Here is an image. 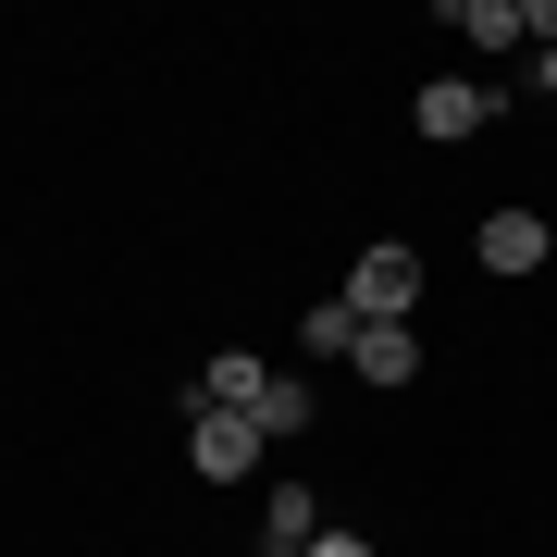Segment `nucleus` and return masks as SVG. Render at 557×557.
<instances>
[{"mask_svg":"<svg viewBox=\"0 0 557 557\" xmlns=\"http://www.w3.org/2000/svg\"><path fill=\"white\" fill-rule=\"evenodd\" d=\"M409 298H421V248L372 236V248H359V273H347V310H359V322H409Z\"/></svg>","mask_w":557,"mask_h":557,"instance_id":"nucleus-1","label":"nucleus"},{"mask_svg":"<svg viewBox=\"0 0 557 557\" xmlns=\"http://www.w3.org/2000/svg\"><path fill=\"white\" fill-rule=\"evenodd\" d=\"M186 458H199V483H248L260 471V421L248 409H199L186 421Z\"/></svg>","mask_w":557,"mask_h":557,"instance_id":"nucleus-2","label":"nucleus"},{"mask_svg":"<svg viewBox=\"0 0 557 557\" xmlns=\"http://www.w3.org/2000/svg\"><path fill=\"white\" fill-rule=\"evenodd\" d=\"M545 211H483V273H545Z\"/></svg>","mask_w":557,"mask_h":557,"instance_id":"nucleus-3","label":"nucleus"},{"mask_svg":"<svg viewBox=\"0 0 557 557\" xmlns=\"http://www.w3.org/2000/svg\"><path fill=\"white\" fill-rule=\"evenodd\" d=\"M322 545V496L310 483H273V508H260V557H310Z\"/></svg>","mask_w":557,"mask_h":557,"instance_id":"nucleus-4","label":"nucleus"},{"mask_svg":"<svg viewBox=\"0 0 557 557\" xmlns=\"http://www.w3.org/2000/svg\"><path fill=\"white\" fill-rule=\"evenodd\" d=\"M483 124H496V100H483V87H458V75H446V87H421V137H446V149H458V137H483Z\"/></svg>","mask_w":557,"mask_h":557,"instance_id":"nucleus-5","label":"nucleus"},{"mask_svg":"<svg viewBox=\"0 0 557 557\" xmlns=\"http://www.w3.org/2000/svg\"><path fill=\"white\" fill-rule=\"evenodd\" d=\"M359 384H421V335L409 322H359Z\"/></svg>","mask_w":557,"mask_h":557,"instance_id":"nucleus-6","label":"nucleus"},{"mask_svg":"<svg viewBox=\"0 0 557 557\" xmlns=\"http://www.w3.org/2000/svg\"><path fill=\"white\" fill-rule=\"evenodd\" d=\"M458 38L471 50H520L533 38V0H458Z\"/></svg>","mask_w":557,"mask_h":557,"instance_id":"nucleus-7","label":"nucleus"},{"mask_svg":"<svg viewBox=\"0 0 557 557\" xmlns=\"http://www.w3.org/2000/svg\"><path fill=\"white\" fill-rule=\"evenodd\" d=\"M260 384H273V372H260L248 347H223L211 372H199V409H260Z\"/></svg>","mask_w":557,"mask_h":557,"instance_id":"nucleus-8","label":"nucleus"},{"mask_svg":"<svg viewBox=\"0 0 557 557\" xmlns=\"http://www.w3.org/2000/svg\"><path fill=\"white\" fill-rule=\"evenodd\" d=\"M248 421H260V446H273V434H310V384H298V372H273Z\"/></svg>","mask_w":557,"mask_h":557,"instance_id":"nucleus-9","label":"nucleus"},{"mask_svg":"<svg viewBox=\"0 0 557 557\" xmlns=\"http://www.w3.org/2000/svg\"><path fill=\"white\" fill-rule=\"evenodd\" d=\"M298 347H310V359H359V310H347V298H322V310L298 322Z\"/></svg>","mask_w":557,"mask_h":557,"instance_id":"nucleus-10","label":"nucleus"},{"mask_svg":"<svg viewBox=\"0 0 557 557\" xmlns=\"http://www.w3.org/2000/svg\"><path fill=\"white\" fill-rule=\"evenodd\" d=\"M310 557H372V545H359V533H322V545H310Z\"/></svg>","mask_w":557,"mask_h":557,"instance_id":"nucleus-11","label":"nucleus"},{"mask_svg":"<svg viewBox=\"0 0 557 557\" xmlns=\"http://www.w3.org/2000/svg\"><path fill=\"white\" fill-rule=\"evenodd\" d=\"M533 38H557V0H533Z\"/></svg>","mask_w":557,"mask_h":557,"instance_id":"nucleus-12","label":"nucleus"},{"mask_svg":"<svg viewBox=\"0 0 557 557\" xmlns=\"http://www.w3.org/2000/svg\"><path fill=\"white\" fill-rule=\"evenodd\" d=\"M545 100H557V38H545Z\"/></svg>","mask_w":557,"mask_h":557,"instance_id":"nucleus-13","label":"nucleus"},{"mask_svg":"<svg viewBox=\"0 0 557 557\" xmlns=\"http://www.w3.org/2000/svg\"><path fill=\"white\" fill-rule=\"evenodd\" d=\"M545 260H557V236H545Z\"/></svg>","mask_w":557,"mask_h":557,"instance_id":"nucleus-14","label":"nucleus"}]
</instances>
